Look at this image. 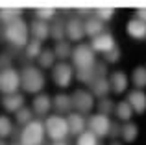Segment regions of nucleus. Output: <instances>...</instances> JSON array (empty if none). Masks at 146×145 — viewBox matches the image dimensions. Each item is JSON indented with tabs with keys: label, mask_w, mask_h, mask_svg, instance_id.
Returning <instances> with one entry per match:
<instances>
[{
	"label": "nucleus",
	"mask_w": 146,
	"mask_h": 145,
	"mask_svg": "<svg viewBox=\"0 0 146 145\" xmlns=\"http://www.w3.org/2000/svg\"><path fill=\"white\" fill-rule=\"evenodd\" d=\"M4 37L13 47H26L30 41V26L22 19H19V21L11 22L4 28Z\"/></svg>",
	"instance_id": "1"
},
{
	"label": "nucleus",
	"mask_w": 146,
	"mask_h": 145,
	"mask_svg": "<svg viewBox=\"0 0 146 145\" xmlns=\"http://www.w3.org/2000/svg\"><path fill=\"white\" fill-rule=\"evenodd\" d=\"M43 125H44V134L54 143L63 142L68 136V123H67V117L65 115H57V113L56 115H48L46 123H43Z\"/></svg>",
	"instance_id": "2"
},
{
	"label": "nucleus",
	"mask_w": 146,
	"mask_h": 145,
	"mask_svg": "<svg viewBox=\"0 0 146 145\" xmlns=\"http://www.w3.org/2000/svg\"><path fill=\"white\" fill-rule=\"evenodd\" d=\"M21 87L26 93H39L44 87V75L41 72L39 67H24L21 72Z\"/></svg>",
	"instance_id": "3"
},
{
	"label": "nucleus",
	"mask_w": 146,
	"mask_h": 145,
	"mask_svg": "<svg viewBox=\"0 0 146 145\" xmlns=\"http://www.w3.org/2000/svg\"><path fill=\"white\" fill-rule=\"evenodd\" d=\"M72 62H74L76 69L78 71H93L94 63V50L91 48V45L87 43H80L76 48H72V54H70Z\"/></svg>",
	"instance_id": "4"
},
{
	"label": "nucleus",
	"mask_w": 146,
	"mask_h": 145,
	"mask_svg": "<svg viewBox=\"0 0 146 145\" xmlns=\"http://www.w3.org/2000/svg\"><path fill=\"white\" fill-rule=\"evenodd\" d=\"M43 142H44V125L41 121L32 119L28 125H24L19 145H43Z\"/></svg>",
	"instance_id": "5"
},
{
	"label": "nucleus",
	"mask_w": 146,
	"mask_h": 145,
	"mask_svg": "<svg viewBox=\"0 0 146 145\" xmlns=\"http://www.w3.org/2000/svg\"><path fill=\"white\" fill-rule=\"evenodd\" d=\"M21 87V72L13 67L0 71V91L2 95H13Z\"/></svg>",
	"instance_id": "6"
},
{
	"label": "nucleus",
	"mask_w": 146,
	"mask_h": 145,
	"mask_svg": "<svg viewBox=\"0 0 146 145\" xmlns=\"http://www.w3.org/2000/svg\"><path fill=\"white\" fill-rule=\"evenodd\" d=\"M72 99V108L78 110V113H89L94 106V95L91 91H85V89H76L74 93L70 95Z\"/></svg>",
	"instance_id": "7"
},
{
	"label": "nucleus",
	"mask_w": 146,
	"mask_h": 145,
	"mask_svg": "<svg viewBox=\"0 0 146 145\" xmlns=\"http://www.w3.org/2000/svg\"><path fill=\"white\" fill-rule=\"evenodd\" d=\"M87 127H89V130L93 132L96 138H104V136L109 134L111 121H109V117L104 115V113H94V115L89 117V121H87Z\"/></svg>",
	"instance_id": "8"
},
{
	"label": "nucleus",
	"mask_w": 146,
	"mask_h": 145,
	"mask_svg": "<svg viewBox=\"0 0 146 145\" xmlns=\"http://www.w3.org/2000/svg\"><path fill=\"white\" fill-rule=\"evenodd\" d=\"M72 76H74V71H72V67L68 65V63L59 62V63H56V65H54L52 78H54V82H56V86H59V87L70 86Z\"/></svg>",
	"instance_id": "9"
},
{
	"label": "nucleus",
	"mask_w": 146,
	"mask_h": 145,
	"mask_svg": "<svg viewBox=\"0 0 146 145\" xmlns=\"http://www.w3.org/2000/svg\"><path fill=\"white\" fill-rule=\"evenodd\" d=\"M89 45H91V48H93L94 52H100V54H107V52H111L115 47H117L115 37L111 36V32H102L100 36L93 37Z\"/></svg>",
	"instance_id": "10"
},
{
	"label": "nucleus",
	"mask_w": 146,
	"mask_h": 145,
	"mask_svg": "<svg viewBox=\"0 0 146 145\" xmlns=\"http://www.w3.org/2000/svg\"><path fill=\"white\" fill-rule=\"evenodd\" d=\"M65 36H68L70 41H82L85 37V30H83V21L78 17H72L65 26Z\"/></svg>",
	"instance_id": "11"
},
{
	"label": "nucleus",
	"mask_w": 146,
	"mask_h": 145,
	"mask_svg": "<svg viewBox=\"0 0 146 145\" xmlns=\"http://www.w3.org/2000/svg\"><path fill=\"white\" fill-rule=\"evenodd\" d=\"M126 102L131 106L133 112H137V113H144L146 112V93L143 89H131L128 93Z\"/></svg>",
	"instance_id": "12"
},
{
	"label": "nucleus",
	"mask_w": 146,
	"mask_h": 145,
	"mask_svg": "<svg viewBox=\"0 0 146 145\" xmlns=\"http://www.w3.org/2000/svg\"><path fill=\"white\" fill-rule=\"evenodd\" d=\"M67 123H68V132L70 134H82V132H85V128H87V121H85V117L82 115V113H78V112H72V113H68L67 115Z\"/></svg>",
	"instance_id": "13"
},
{
	"label": "nucleus",
	"mask_w": 146,
	"mask_h": 145,
	"mask_svg": "<svg viewBox=\"0 0 146 145\" xmlns=\"http://www.w3.org/2000/svg\"><path fill=\"white\" fill-rule=\"evenodd\" d=\"M52 106H54V110L57 112V115H63V113H72V99H70V95H65V93H59V95H56L54 97V101H52Z\"/></svg>",
	"instance_id": "14"
},
{
	"label": "nucleus",
	"mask_w": 146,
	"mask_h": 145,
	"mask_svg": "<svg viewBox=\"0 0 146 145\" xmlns=\"http://www.w3.org/2000/svg\"><path fill=\"white\" fill-rule=\"evenodd\" d=\"M50 108H52V101H50L48 95L44 93H39L33 97L32 101V112H35L37 115H46L50 112Z\"/></svg>",
	"instance_id": "15"
},
{
	"label": "nucleus",
	"mask_w": 146,
	"mask_h": 145,
	"mask_svg": "<svg viewBox=\"0 0 146 145\" xmlns=\"http://www.w3.org/2000/svg\"><path fill=\"white\" fill-rule=\"evenodd\" d=\"M30 32H32V36H33V39L35 41H46L48 37H50V26H48V22H43V21H33L32 22V26H30Z\"/></svg>",
	"instance_id": "16"
},
{
	"label": "nucleus",
	"mask_w": 146,
	"mask_h": 145,
	"mask_svg": "<svg viewBox=\"0 0 146 145\" xmlns=\"http://www.w3.org/2000/svg\"><path fill=\"white\" fill-rule=\"evenodd\" d=\"M2 106L7 110V112L17 113L21 108H24V95H19V93L4 95V99H2Z\"/></svg>",
	"instance_id": "17"
},
{
	"label": "nucleus",
	"mask_w": 146,
	"mask_h": 145,
	"mask_svg": "<svg viewBox=\"0 0 146 145\" xmlns=\"http://www.w3.org/2000/svg\"><path fill=\"white\" fill-rule=\"evenodd\" d=\"M109 91H111V86H109V80L106 76H100V78L96 76L93 80V84H91V93L98 99H106Z\"/></svg>",
	"instance_id": "18"
},
{
	"label": "nucleus",
	"mask_w": 146,
	"mask_h": 145,
	"mask_svg": "<svg viewBox=\"0 0 146 145\" xmlns=\"http://www.w3.org/2000/svg\"><path fill=\"white\" fill-rule=\"evenodd\" d=\"M83 30H85V36L96 37V36H100V34L104 32V22L100 21L96 15H94V17L91 15L89 19H85V21H83Z\"/></svg>",
	"instance_id": "19"
},
{
	"label": "nucleus",
	"mask_w": 146,
	"mask_h": 145,
	"mask_svg": "<svg viewBox=\"0 0 146 145\" xmlns=\"http://www.w3.org/2000/svg\"><path fill=\"white\" fill-rule=\"evenodd\" d=\"M126 30H128V36L133 39H146V22L139 21V19H131Z\"/></svg>",
	"instance_id": "20"
},
{
	"label": "nucleus",
	"mask_w": 146,
	"mask_h": 145,
	"mask_svg": "<svg viewBox=\"0 0 146 145\" xmlns=\"http://www.w3.org/2000/svg\"><path fill=\"white\" fill-rule=\"evenodd\" d=\"M109 86H111V91H113V93H122V91H126V87H128V76L120 71H115L109 78Z\"/></svg>",
	"instance_id": "21"
},
{
	"label": "nucleus",
	"mask_w": 146,
	"mask_h": 145,
	"mask_svg": "<svg viewBox=\"0 0 146 145\" xmlns=\"http://www.w3.org/2000/svg\"><path fill=\"white\" fill-rule=\"evenodd\" d=\"M21 15H22L21 9H15V7H2V9H0V21L7 26V24H11V22L19 21Z\"/></svg>",
	"instance_id": "22"
},
{
	"label": "nucleus",
	"mask_w": 146,
	"mask_h": 145,
	"mask_svg": "<svg viewBox=\"0 0 146 145\" xmlns=\"http://www.w3.org/2000/svg\"><path fill=\"white\" fill-rule=\"evenodd\" d=\"M115 113H117V117L120 121H129L131 115H133V110H131V106H129L126 101H120V102L115 104Z\"/></svg>",
	"instance_id": "23"
},
{
	"label": "nucleus",
	"mask_w": 146,
	"mask_h": 145,
	"mask_svg": "<svg viewBox=\"0 0 146 145\" xmlns=\"http://www.w3.org/2000/svg\"><path fill=\"white\" fill-rule=\"evenodd\" d=\"M131 82L135 89H143L146 87V67H135L131 72Z\"/></svg>",
	"instance_id": "24"
},
{
	"label": "nucleus",
	"mask_w": 146,
	"mask_h": 145,
	"mask_svg": "<svg viewBox=\"0 0 146 145\" xmlns=\"http://www.w3.org/2000/svg\"><path fill=\"white\" fill-rule=\"evenodd\" d=\"M137 134H139V128H137V125H135V123H129V121L124 125V127H122V132H120L122 140H126L128 143L135 142V140H137Z\"/></svg>",
	"instance_id": "25"
},
{
	"label": "nucleus",
	"mask_w": 146,
	"mask_h": 145,
	"mask_svg": "<svg viewBox=\"0 0 146 145\" xmlns=\"http://www.w3.org/2000/svg\"><path fill=\"white\" fill-rule=\"evenodd\" d=\"M52 50H54V54H56V58H59V60H67L68 56L72 54V47H70L68 41H59V43H56V47H54Z\"/></svg>",
	"instance_id": "26"
},
{
	"label": "nucleus",
	"mask_w": 146,
	"mask_h": 145,
	"mask_svg": "<svg viewBox=\"0 0 146 145\" xmlns=\"http://www.w3.org/2000/svg\"><path fill=\"white\" fill-rule=\"evenodd\" d=\"M39 65L41 67H54V62H56V54H54L52 48H43V52L39 54Z\"/></svg>",
	"instance_id": "27"
},
{
	"label": "nucleus",
	"mask_w": 146,
	"mask_h": 145,
	"mask_svg": "<svg viewBox=\"0 0 146 145\" xmlns=\"http://www.w3.org/2000/svg\"><path fill=\"white\" fill-rule=\"evenodd\" d=\"M43 52V43L41 41H28V45H26V56L28 58H39V54Z\"/></svg>",
	"instance_id": "28"
},
{
	"label": "nucleus",
	"mask_w": 146,
	"mask_h": 145,
	"mask_svg": "<svg viewBox=\"0 0 146 145\" xmlns=\"http://www.w3.org/2000/svg\"><path fill=\"white\" fill-rule=\"evenodd\" d=\"M76 145H100V143H98V138L93 134V132H91V130H85V132H82V134L78 136Z\"/></svg>",
	"instance_id": "29"
},
{
	"label": "nucleus",
	"mask_w": 146,
	"mask_h": 145,
	"mask_svg": "<svg viewBox=\"0 0 146 145\" xmlns=\"http://www.w3.org/2000/svg\"><path fill=\"white\" fill-rule=\"evenodd\" d=\"M13 132V123H11L9 117L0 115V138H7V136Z\"/></svg>",
	"instance_id": "30"
},
{
	"label": "nucleus",
	"mask_w": 146,
	"mask_h": 145,
	"mask_svg": "<svg viewBox=\"0 0 146 145\" xmlns=\"http://www.w3.org/2000/svg\"><path fill=\"white\" fill-rule=\"evenodd\" d=\"M63 36H65V26H63V22L54 21L52 28H50V37H54V39L59 43V41H63Z\"/></svg>",
	"instance_id": "31"
},
{
	"label": "nucleus",
	"mask_w": 146,
	"mask_h": 145,
	"mask_svg": "<svg viewBox=\"0 0 146 145\" xmlns=\"http://www.w3.org/2000/svg\"><path fill=\"white\" fill-rule=\"evenodd\" d=\"M56 13H57V11L54 9V7H43V9H37V11H35L37 19H39V21H43V22L52 21V19L56 17Z\"/></svg>",
	"instance_id": "32"
},
{
	"label": "nucleus",
	"mask_w": 146,
	"mask_h": 145,
	"mask_svg": "<svg viewBox=\"0 0 146 145\" xmlns=\"http://www.w3.org/2000/svg\"><path fill=\"white\" fill-rule=\"evenodd\" d=\"M32 113H33L32 108H26V106H24V108H21L17 112V123L19 125H28L30 121H32Z\"/></svg>",
	"instance_id": "33"
},
{
	"label": "nucleus",
	"mask_w": 146,
	"mask_h": 145,
	"mask_svg": "<svg viewBox=\"0 0 146 145\" xmlns=\"http://www.w3.org/2000/svg\"><path fill=\"white\" fill-rule=\"evenodd\" d=\"M98 110H100V113H104V115H107V113H111V112H115V102L111 101V99H100V102H98Z\"/></svg>",
	"instance_id": "34"
},
{
	"label": "nucleus",
	"mask_w": 146,
	"mask_h": 145,
	"mask_svg": "<svg viewBox=\"0 0 146 145\" xmlns=\"http://www.w3.org/2000/svg\"><path fill=\"white\" fill-rule=\"evenodd\" d=\"M94 13H96V17L100 19V21H111V19H113V15H115V9H113V7H106V9H96V11H94Z\"/></svg>",
	"instance_id": "35"
},
{
	"label": "nucleus",
	"mask_w": 146,
	"mask_h": 145,
	"mask_svg": "<svg viewBox=\"0 0 146 145\" xmlns=\"http://www.w3.org/2000/svg\"><path fill=\"white\" fill-rule=\"evenodd\" d=\"M76 76H78V80H80V82H83V84H93V80L96 78L93 71H78V72H76Z\"/></svg>",
	"instance_id": "36"
},
{
	"label": "nucleus",
	"mask_w": 146,
	"mask_h": 145,
	"mask_svg": "<svg viewBox=\"0 0 146 145\" xmlns=\"http://www.w3.org/2000/svg\"><path fill=\"white\" fill-rule=\"evenodd\" d=\"M118 58H120V48H118V47H115L111 52H107V54H106V62H107V63L118 62Z\"/></svg>",
	"instance_id": "37"
},
{
	"label": "nucleus",
	"mask_w": 146,
	"mask_h": 145,
	"mask_svg": "<svg viewBox=\"0 0 146 145\" xmlns=\"http://www.w3.org/2000/svg\"><path fill=\"white\" fill-rule=\"evenodd\" d=\"M93 72H94V76H106V72H107V65L104 62H100V63H94V67H93Z\"/></svg>",
	"instance_id": "38"
},
{
	"label": "nucleus",
	"mask_w": 146,
	"mask_h": 145,
	"mask_svg": "<svg viewBox=\"0 0 146 145\" xmlns=\"http://www.w3.org/2000/svg\"><path fill=\"white\" fill-rule=\"evenodd\" d=\"M120 132H122V127L118 123H111V127H109V138H113V140H117L118 136H120Z\"/></svg>",
	"instance_id": "39"
},
{
	"label": "nucleus",
	"mask_w": 146,
	"mask_h": 145,
	"mask_svg": "<svg viewBox=\"0 0 146 145\" xmlns=\"http://www.w3.org/2000/svg\"><path fill=\"white\" fill-rule=\"evenodd\" d=\"M11 67V56L9 54H0V71Z\"/></svg>",
	"instance_id": "40"
},
{
	"label": "nucleus",
	"mask_w": 146,
	"mask_h": 145,
	"mask_svg": "<svg viewBox=\"0 0 146 145\" xmlns=\"http://www.w3.org/2000/svg\"><path fill=\"white\" fill-rule=\"evenodd\" d=\"M137 19L146 22V9H137Z\"/></svg>",
	"instance_id": "41"
},
{
	"label": "nucleus",
	"mask_w": 146,
	"mask_h": 145,
	"mask_svg": "<svg viewBox=\"0 0 146 145\" xmlns=\"http://www.w3.org/2000/svg\"><path fill=\"white\" fill-rule=\"evenodd\" d=\"M111 145H120V142H117V140H113V142H111Z\"/></svg>",
	"instance_id": "42"
},
{
	"label": "nucleus",
	"mask_w": 146,
	"mask_h": 145,
	"mask_svg": "<svg viewBox=\"0 0 146 145\" xmlns=\"http://www.w3.org/2000/svg\"><path fill=\"white\" fill-rule=\"evenodd\" d=\"M54 145H67L65 142H57V143H54Z\"/></svg>",
	"instance_id": "43"
},
{
	"label": "nucleus",
	"mask_w": 146,
	"mask_h": 145,
	"mask_svg": "<svg viewBox=\"0 0 146 145\" xmlns=\"http://www.w3.org/2000/svg\"><path fill=\"white\" fill-rule=\"evenodd\" d=\"M0 145H7V143H4V142H0Z\"/></svg>",
	"instance_id": "44"
},
{
	"label": "nucleus",
	"mask_w": 146,
	"mask_h": 145,
	"mask_svg": "<svg viewBox=\"0 0 146 145\" xmlns=\"http://www.w3.org/2000/svg\"><path fill=\"white\" fill-rule=\"evenodd\" d=\"M13 145H17V143H13Z\"/></svg>",
	"instance_id": "45"
}]
</instances>
